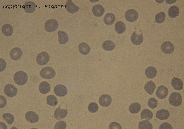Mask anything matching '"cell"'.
I'll return each mask as SVG.
<instances>
[{
    "mask_svg": "<svg viewBox=\"0 0 184 129\" xmlns=\"http://www.w3.org/2000/svg\"><path fill=\"white\" fill-rule=\"evenodd\" d=\"M176 0L175 1H172V0H169V1H166V3L168 4H170V2H171L172 3H175L176 1Z\"/></svg>",
    "mask_w": 184,
    "mask_h": 129,
    "instance_id": "obj_44",
    "label": "cell"
},
{
    "mask_svg": "<svg viewBox=\"0 0 184 129\" xmlns=\"http://www.w3.org/2000/svg\"><path fill=\"white\" fill-rule=\"evenodd\" d=\"M112 101L111 97L108 94H104L101 95L99 98V104L103 107H108L111 104Z\"/></svg>",
    "mask_w": 184,
    "mask_h": 129,
    "instance_id": "obj_10",
    "label": "cell"
},
{
    "mask_svg": "<svg viewBox=\"0 0 184 129\" xmlns=\"http://www.w3.org/2000/svg\"><path fill=\"white\" fill-rule=\"evenodd\" d=\"M157 73L156 69L155 68L152 66L147 67L145 71V75L149 79L154 78L156 75Z\"/></svg>",
    "mask_w": 184,
    "mask_h": 129,
    "instance_id": "obj_24",
    "label": "cell"
},
{
    "mask_svg": "<svg viewBox=\"0 0 184 129\" xmlns=\"http://www.w3.org/2000/svg\"><path fill=\"white\" fill-rule=\"evenodd\" d=\"M3 117L9 124H12L14 122V118L12 114L9 113H5L3 114Z\"/></svg>",
    "mask_w": 184,
    "mask_h": 129,
    "instance_id": "obj_36",
    "label": "cell"
},
{
    "mask_svg": "<svg viewBox=\"0 0 184 129\" xmlns=\"http://www.w3.org/2000/svg\"><path fill=\"white\" fill-rule=\"evenodd\" d=\"M23 6L24 11L28 13H31L34 12L36 7V5L35 3L30 1L26 2Z\"/></svg>",
    "mask_w": 184,
    "mask_h": 129,
    "instance_id": "obj_16",
    "label": "cell"
},
{
    "mask_svg": "<svg viewBox=\"0 0 184 129\" xmlns=\"http://www.w3.org/2000/svg\"><path fill=\"white\" fill-rule=\"evenodd\" d=\"M115 28L116 31L118 34H121L125 31L126 26L124 23L121 21L117 22L115 24Z\"/></svg>",
    "mask_w": 184,
    "mask_h": 129,
    "instance_id": "obj_31",
    "label": "cell"
},
{
    "mask_svg": "<svg viewBox=\"0 0 184 129\" xmlns=\"http://www.w3.org/2000/svg\"><path fill=\"white\" fill-rule=\"evenodd\" d=\"M169 101L171 105L175 106H179L182 103V96L179 93L173 92L170 95Z\"/></svg>",
    "mask_w": 184,
    "mask_h": 129,
    "instance_id": "obj_2",
    "label": "cell"
},
{
    "mask_svg": "<svg viewBox=\"0 0 184 129\" xmlns=\"http://www.w3.org/2000/svg\"><path fill=\"white\" fill-rule=\"evenodd\" d=\"M170 116L169 111L164 109L158 110L156 113V117L160 120H165L167 119Z\"/></svg>",
    "mask_w": 184,
    "mask_h": 129,
    "instance_id": "obj_19",
    "label": "cell"
},
{
    "mask_svg": "<svg viewBox=\"0 0 184 129\" xmlns=\"http://www.w3.org/2000/svg\"><path fill=\"white\" fill-rule=\"evenodd\" d=\"M92 12L93 14L95 16L101 17L103 14L104 12V9L101 5L97 4L93 7Z\"/></svg>",
    "mask_w": 184,
    "mask_h": 129,
    "instance_id": "obj_20",
    "label": "cell"
},
{
    "mask_svg": "<svg viewBox=\"0 0 184 129\" xmlns=\"http://www.w3.org/2000/svg\"><path fill=\"white\" fill-rule=\"evenodd\" d=\"M46 101L47 103L51 106H55L58 103L57 98L53 95L47 96Z\"/></svg>",
    "mask_w": 184,
    "mask_h": 129,
    "instance_id": "obj_32",
    "label": "cell"
},
{
    "mask_svg": "<svg viewBox=\"0 0 184 129\" xmlns=\"http://www.w3.org/2000/svg\"><path fill=\"white\" fill-rule=\"evenodd\" d=\"M50 90V85L46 81H43L41 82L39 85V90L42 94H46L48 93Z\"/></svg>",
    "mask_w": 184,
    "mask_h": 129,
    "instance_id": "obj_22",
    "label": "cell"
},
{
    "mask_svg": "<svg viewBox=\"0 0 184 129\" xmlns=\"http://www.w3.org/2000/svg\"><path fill=\"white\" fill-rule=\"evenodd\" d=\"M66 9L69 12L73 13L77 12L79 7L76 6L71 0H68L66 5Z\"/></svg>",
    "mask_w": 184,
    "mask_h": 129,
    "instance_id": "obj_17",
    "label": "cell"
},
{
    "mask_svg": "<svg viewBox=\"0 0 184 129\" xmlns=\"http://www.w3.org/2000/svg\"><path fill=\"white\" fill-rule=\"evenodd\" d=\"M58 26V23L56 20L54 19H51L45 22L44 28L46 31L49 32H52L57 29Z\"/></svg>",
    "mask_w": 184,
    "mask_h": 129,
    "instance_id": "obj_4",
    "label": "cell"
},
{
    "mask_svg": "<svg viewBox=\"0 0 184 129\" xmlns=\"http://www.w3.org/2000/svg\"><path fill=\"white\" fill-rule=\"evenodd\" d=\"M14 79L16 84L19 85H22L25 84L27 82L28 77L25 72L19 71L15 74Z\"/></svg>",
    "mask_w": 184,
    "mask_h": 129,
    "instance_id": "obj_1",
    "label": "cell"
},
{
    "mask_svg": "<svg viewBox=\"0 0 184 129\" xmlns=\"http://www.w3.org/2000/svg\"><path fill=\"white\" fill-rule=\"evenodd\" d=\"M60 105L55 110L54 112V116L57 120H60L64 118L68 113L67 109H61Z\"/></svg>",
    "mask_w": 184,
    "mask_h": 129,
    "instance_id": "obj_13",
    "label": "cell"
},
{
    "mask_svg": "<svg viewBox=\"0 0 184 129\" xmlns=\"http://www.w3.org/2000/svg\"><path fill=\"white\" fill-rule=\"evenodd\" d=\"M66 123L63 121H59L56 123L54 127V129H65L66 127Z\"/></svg>",
    "mask_w": 184,
    "mask_h": 129,
    "instance_id": "obj_39",
    "label": "cell"
},
{
    "mask_svg": "<svg viewBox=\"0 0 184 129\" xmlns=\"http://www.w3.org/2000/svg\"><path fill=\"white\" fill-rule=\"evenodd\" d=\"M98 106L97 103L93 102L90 103L88 106V109L91 113H94L97 111Z\"/></svg>",
    "mask_w": 184,
    "mask_h": 129,
    "instance_id": "obj_37",
    "label": "cell"
},
{
    "mask_svg": "<svg viewBox=\"0 0 184 129\" xmlns=\"http://www.w3.org/2000/svg\"><path fill=\"white\" fill-rule=\"evenodd\" d=\"M168 93L167 88L164 86L161 85L158 88L156 94L158 98L160 99H163L166 97Z\"/></svg>",
    "mask_w": 184,
    "mask_h": 129,
    "instance_id": "obj_12",
    "label": "cell"
},
{
    "mask_svg": "<svg viewBox=\"0 0 184 129\" xmlns=\"http://www.w3.org/2000/svg\"><path fill=\"white\" fill-rule=\"evenodd\" d=\"M50 56L46 52H43L40 53L36 58V61L40 65H43L46 64L49 61Z\"/></svg>",
    "mask_w": 184,
    "mask_h": 129,
    "instance_id": "obj_5",
    "label": "cell"
},
{
    "mask_svg": "<svg viewBox=\"0 0 184 129\" xmlns=\"http://www.w3.org/2000/svg\"><path fill=\"white\" fill-rule=\"evenodd\" d=\"M0 64H3L2 66H1V72L5 69L6 66V63L4 59L1 58Z\"/></svg>",
    "mask_w": 184,
    "mask_h": 129,
    "instance_id": "obj_43",
    "label": "cell"
},
{
    "mask_svg": "<svg viewBox=\"0 0 184 129\" xmlns=\"http://www.w3.org/2000/svg\"><path fill=\"white\" fill-rule=\"evenodd\" d=\"M131 40L134 44L136 45L140 44L143 40V37L141 31V34L139 35L137 34L135 30L131 35Z\"/></svg>",
    "mask_w": 184,
    "mask_h": 129,
    "instance_id": "obj_14",
    "label": "cell"
},
{
    "mask_svg": "<svg viewBox=\"0 0 184 129\" xmlns=\"http://www.w3.org/2000/svg\"><path fill=\"white\" fill-rule=\"evenodd\" d=\"M172 126L169 124L164 122L160 126L159 129H172Z\"/></svg>",
    "mask_w": 184,
    "mask_h": 129,
    "instance_id": "obj_41",
    "label": "cell"
},
{
    "mask_svg": "<svg viewBox=\"0 0 184 129\" xmlns=\"http://www.w3.org/2000/svg\"><path fill=\"white\" fill-rule=\"evenodd\" d=\"M138 17V14L137 12L134 9H129L125 13L126 19L130 22H135L137 19Z\"/></svg>",
    "mask_w": 184,
    "mask_h": 129,
    "instance_id": "obj_6",
    "label": "cell"
},
{
    "mask_svg": "<svg viewBox=\"0 0 184 129\" xmlns=\"http://www.w3.org/2000/svg\"><path fill=\"white\" fill-rule=\"evenodd\" d=\"M109 129H122L121 126L116 122L111 123L109 125Z\"/></svg>",
    "mask_w": 184,
    "mask_h": 129,
    "instance_id": "obj_40",
    "label": "cell"
},
{
    "mask_svg": "<svg viewBox=\"0 0 184 129\" xmlns=\"http://www.w3.org/2000/svg\"><path fill=\"white\" fill-rule=\"evenodd\" d=\"M40 75L42 78L46 79L53 78L55 75L54 69L51 67H47L42 69L40 72Z\"/></svg>",
    "mask_w": 184,
    "mask_h": 129,
    "instance_id": "obj_3",
    "label": "cell"
},
{
    "mask_svg": "<svg viewBox=\"0 0 184 129\" xmlns=\"http://www.w3.org/2000/svg\"><path fill=\"white\" fill-rule=\"evenodd\" d=\"M165 17V14L164 12H160L155 16V22L159 24L162 23L164 21Z\"/></svg>",
    "mask_w": 184,
    "mask_h": 129,
    "instance_id": "obj_35",
    "label": "cell"
},
{
    "mask_svg": "<svg viewBox=\"0 0 184 129\" xmlns=\"http://www.w3.org/2000/svg\"><path fill=\"white\" fill-rule=\"evenodd\" d=\"M9 54L10 57L13 60H17L21 58L22 52L20 48L15 47L10 51Z\"/></svg>",
    "mask_w": 184,
    "mask_h": 129,
    "instance_id": "obj_11",
    "label": "cell"
},
{
    "mask_svg": "<svg viewBox=\"0 0 184 129\" xmlns=\"http://www.w3.org/2000/svg\"><path fill=\"white\" fill-rule=\"evenodd\" d=\"M4 92L8 96L13 97L17 94L18 90L17 88L13 85L7 84L5 87Z\"/></svg>",
    "mask_w": 184,
    "mask_h": 129,
    "instance_id": "obj_7",
    "label": "cell"
},
{
    "mask_svg": "<svg viewBox=\"0 0 184 129\" xmlns=\"http://www.w3.org/2000/svg\"><path fill=\"white\" fill-rule=\"evenodd\" d=\"M0 108L4 107L7 104L6 100L3 96L0 95Z\"/></svg>",
    "mask_w": 184,
    "mask_h": 129,
    "instance_id": "obj_42",
    "label": "cell"
},
{
    "mask_svg": "<svg viewBox=\"0 0 184 129\" xmlns=\"http://www.w3.org/2000/svg\"><path fill=\"white\" fill-rule=\"evenodd\" d=\"M156 87L155 84L151 80L147 82L144 86L145 90L150 95H152Z\"/></svg>",
    "mask_w": 184,
    "mask_h": 129,
    "instance_id": "obj_25",
    "label": "cell"
},
{
    "mask_svg": "<svg viewBox=\"0 0 184 129\" xmlns=\"http://www.w3.org/2000/svg\"><path fill=\"white\" fill-rule=\"evenodd\" d=\"M139 129H150L152 128V124L147 120H144L139 123Z\"/></svg>",
    "mask_w": 184,
    "mask_h": 129,
    "instance_id": "obj_34",
    "label": "cell"
},
{
    "mask_svg": "<svg viewBox=\"0 0 184 129\" xmlns=\"http://www.w3.org/2000/svg\"><path fill=\"white\" fill-rule=\"evenodd\" d=\"M58 36V41L60 44H63L66 43L68 40V36L65 32L59 31L57 32Z\"/></svg>",
    "mask_w": 184,
    "mask_h": 129,
    "instance_id": "obj_21",
    "label": "cell"
},
{
    "mask_svg": "<svg viewBox=\"0 0 184 129\" xmlns=\"http://www.w3.org/2000/svg\"><path fill=\"white\" fill-rule=\"evenodd\" d=\"M171 83L172 87L176 90H180L183 88V82L178 78L174 77L171 80Z\"/></svg>",
    "mask_w": 184,
    "mask_h": 129,
    "instance_id": "obj_18",
    "label": "cell"
},
{
    "mask_svg": "<svg viewBox=\"0 0 184 129\" xmlns=\"http://www.w3.org/2000/svg\"><path fill=\"white\" fill-rule=\"evenodd\" d=\"M55 93L58 96L64 97L68 93L66 87L62 85H58L56 86L54 89Z\"/></svg>",
    "mask_w": 184,
    "mask_h": 129,
    "instance_id": "obj_9",
    "label": "cell"
},
{
    "mask_svg": "<svg viewBox=\"0 0 184 129\" xmlns=\"http://www.w3.org/2000/svg\"><path fill=\"white\" fill-rule=\"evenodd\" d=\"M78 49L80 52L84 55L88 54L90 51V46L86 43L82 42L78 46Z\"/></svg>",
    "mask_w": 184,
    "mask_h": 129,
    "instance_id": "obj_26",
    "label": "cell"
},
{
    "mask_svg": "<svg viewBox=\"0 0 184 129\" xmlns=\"http://www.w3.org/2000/svg\"><path fill=\"white\" fill-rule=\"evenodd\" d=\"M2 33L6 36H11L13 34V30L12 26L9 24L4 25L1 29Z\"/></svg>",
    "mask_w": 184,
    "mask_h": 129,
    "instance_id": "obj_23",
    "label": "cell"
},
{
    "mask_svg": "<svg viewBox=\"0 0 184 129\" xmlns=\"http://www.w3.org/2000/svg\"><path fill=\"white\" fill-rule=\"evenodd\" d=\"M179 13V10L178 7L175 5L170 7L168 11L169 16L172 18L178 16Z\"/></svg>",
    "mask_w": 184,
    "mask_h": 129,
    "instance_id": "obj_29",
    "label": "cell"
},
{
    "mask_svg": "<svg viewBox=\"0 0 184 129\" xmlns=\"http://www.w3.org/2000/svg\"><path fill=\"white\" fill-rule=\"evenodd\" d=\"M161 48L162 51L166 54H170L174 51V47L173 44L169 41L164 42L162 44Z\"/></svg>",
    "mask_w": 184,
    "mask_h": 129,
    "instance_id": "obj_8",
    "label": "cell"
},
{
    "mask_svg": "<svg viewBox=\"0 0 184 129\" xmlns=\"http://www.w3.org/2000/svg\"><path fill=\"white\" fill-rule=\"evenodd\" d=\"M26 119L31 123L37 122L39 120V116L35 112L33 111L27 112L25 114Z\"/></svg>",
    "mask_w": 184,
    "mask_h": 129,
    "instance_id": "obj_15",
    "label": "cell"
},
{
    "mask_svg": "<svg viewBox=\"0 0 184 129\" xmlns=\"http://www.w3.org/2000/svg\"><path fill=\"white\" fill-rule=\"evenodd\" d=\"M115 19V16L113 14L108 13L105 16L103 19V21L106 25H110L113 23Z\"/></svg>",
    "mask_w": 184,
    "mask_h": 129,
    "instance_id": "obj_27",
    "label": "cell"
},
{
    "mask_svg": "<svg viewBox=\"0 0 184 129\" xmlns=\"http://www.w3.org/2000/svg\"><path fill=\"white\" fill-rule=\"evenodd\" d=\"M148 105L152 109H154L157 106L158 102L156 99L153 97L150 98L148 101Z\"/></svg>",
    "mask_w": 184,
    "mask_h": 129,
    "instance_id": "obj_38",
    "label": "cell"
},
{
    "mask_svg": "<svg viewBox=\"0 0 184 129\" xmlns=\"http://www.w3.org/2000/svg\"><path fill=\"white\" fill-rule=\"evenodd\" d=\"M153 116L152 112L148 109H145L143 110L141 114V119H145L150 120H151Z\"/></svg>",
    "mask_w": 184,
    "mask_h": 129,
    "instance_id": "obj_30",
    "label": "cell"
},
{
    "mask_svg": "<svg viewBox=\"0 0 184 129\" xmlns=\"http://www.w3.org/2000/svg\"><path fill=\"white\" fill-rule=\"evenodd\" d=\"M141 108V105L139 103L135 102L132 103L130 105L129 110L131 113L135 114L139 112Z\"/></svg>",
    "mask_w": 184,
    "mask_h": 129,
    "instance_id": "obj_33",
    "label": "cell"
},
{
    "mask_svg": "<svg viewBox=\"0 0 184 129\" xmlns=\"http://www.w3.org/2000/svg\"><path fill=\"white\" fill-rule=\"evenodd\" d=\"M102 47L103 49L105 50L111 51L114 48L115 45L112 41L107 40L103 43Z\"/></svg>",
    "mask_w": 184,
    "mask_h": 129,
    "instance_id": "obj_28",
    "label": "cell"
}]
</instances>
